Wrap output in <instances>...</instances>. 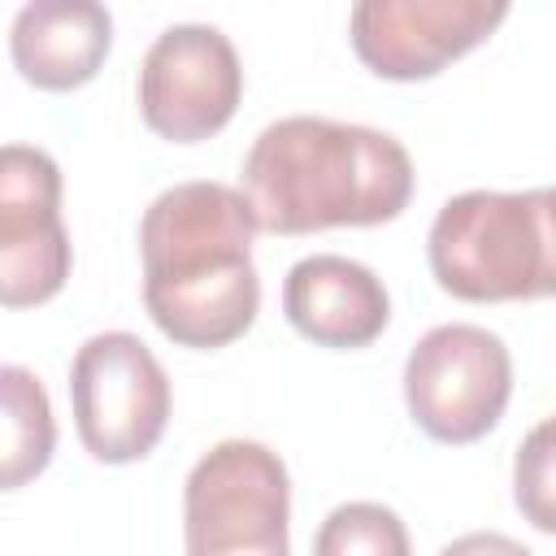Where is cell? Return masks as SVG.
Instances as JSON below:
<instances>
[{
	"label": "cell",
	"mask_w": 556,
	"mask_h": 556,
	"mask_svg": "<svg viewBox=\"0 0 556 556\" xmlns=\"http://www.w3.org/2000/svg\"><path fill=\"white\" fill-rule=\"evenodd\" d=\"M252 200L226 182H174L139 222L143 308L178 348H226L261 313Z\"/></svg>",
	"instance_id": "obj_1"
},
{
	"label": "cell",
	"mask_w": 556,
	"mask_h": 556,
	"mask_svg": "<svg viewBox=\"0 0 556 556\" xmlns=\"http://www.w3.org/2000/svg\"><path fill=\"white\" fill-rule=\"evenodd\" d=\"M243 195L269 235L382 226L413 200V156L387 130L295 113L252 139Z\"/></svg>",
	"instance_id": "obj_2"
},
{
	"label": "cell",
	"mask_w": 556,
	"mask_h": 556,
	"mask_svg": "<svg viewBox=\"0 0 556 556\" xmlns=\"http://www.w3.org/2000/svg\"><path fill=\"white\" fill-rule=\"evenodd\" d=\"M434 282L469 304L556 295V226L547 187L534 191H460L426 239Z\"/></svg>",
	"instance_id": "obj_3"
},
{
	"label": "cell",
	"mask_w": 556,
	"mask_h": 556,
	"mask_svg": "<svg viewBox=\"0 0 556 556\" xmlns=\"http://www.w3.org/2000/svg\"><path fill=\"white\" fill-rule=\"evenodd\" d=\"M291 478L274 447L222 439L182 482L187 556H291Z\"/></svg>",
	"instance_id": "obj_4"
},
{
	"label": "cell",
	"mask_w": 556,
	"mask_h": 556,
	"mask_svg": "<svg viewBox=\"0 0 556 556\" xmlns=\"http://www.w3.org/2000/svg\"><path fill=\"white\" fill-rule=\"evenodd\" d=\"M70 404L83 447L104 465H130L169 426V378L139 334L104 330L74 352Z\"/></svg>",
	"instance_id": "obj_5"
},
{
	"label": "cell",
	"mask_w": 556,
	"mask_h": 556,
	"mask_svg": "<svg viewBox=\"0 0 556 556\" xmlns=\"http://www.w3.org/2000/svg\"><path fill=\"white\" fill-rule=\"evenodd\" d=\"M513 395V356L500 334L473 321L426 330L404 361L408 417L434 443H478L500 426Z\"/></svg>",
	"instance_id": "obj_6"
},
{
	"label": "cell",
	"mask_w": 556,
	"mask_h": 556,
	"mask_svg": "<svg viewBox=\"0 0 556 556\" xmlns=\"http://www.w3.org/2000/svg\"><path fill=\"white\" fill-rule=\"evenodd\" d=\"M243 100V65L235 43L204 22L165 26L139 65V113L169 143L217 135Z\"/></svg>",
	"instance_id": "obj_7"
},
{
	"label": "cell",
	"mask_w": 556,
	"mask_h": 556,
	"mask_svg": "<svg viewBox=\"0 0 556 556\" xmlns=\"http://www.w3.org/2000/svg\"><path fill=\"white\" fill-rule=\"evenodd\" d=\"M74 265L61 222V169L43 148L0 152V300L4 308L48 304Z\"/></svg>",
	"instance_id": "obj_8"
},
{
	"label": "cell",
	"mask_w": 556,
	"mask_h": 556,
	"mask_svg": "<svg viewBox=\"0 0 556 556\" xmlns=\"http://www.w3.org/2000/svg\"><path fill=\"white\" fill-rule=\"evenodd\" d=\"M504 17V0H361L348 30L356 56L378 78L417 83L486 43Z\"/></svg>",
	"instance_id": "obj_9"
},
{
	"label": "cell",
	"mask_w": 556,
	"mask_h": 556,
	"mask_svg": "<svg viewBox=\"0 0 556 556\" xmlns=\"http://www.w3.org/2000/svg\"><path fill=\"white\" fill-rule=\"evenodd\" d=\"M282 313L291 330L317 348H369L391 321L382 278L339 252H313L282 278Z\"/></svg>",
	"instance_id": "obj_10"
},
{
	"label": "cell",
	"mask_w": 556,
	"mask_h": 556,
	"mask_svg": "<svg viewBox=\"0 0 556 556\" xmlns=\"http://www.w3.org/2000/svg\"><path fill=\"white\" fill-rule=\"evenodd\" d=\"M113 17L96 0H35L22 4L9 30L17 74L39 91H74L91 83L109 56Z\"/></svg>",
	"instance_id": "obj_11"
},
{
	"label": "cell",
	"mask_w": 556,
	"mask_h": 556,
	"mask_svg": "<svg viewBox=\"0 0 556 556\" xmlns=\"http://www.w3.org/2000/svg\"><path fill=\"white\" fill-rule=\"evenodd\" d=\"M0 404H4V447H0V482L4 491L39 478L56 447V421L43 382L26 365L0 369Z\"/></svg>",
	"instance_id": "obj_12"
},
{
	"label": "cell",
	"mask_w": 556,
	"mask_h": 556,
	"mask_svg": "<svg viewBox=\"0 0 556 556\" xmlns=\"http://www.w3.org/2000/svg\"><path fill=\"white\" fill-rule=\"evenodd\" d=\"M313 556H413V543L395 508L374 500H348L330 508L317 526Z\"/></svg>",
	"instance_id": "obj_13"
},
{
	"label": "cell",
	"mask_w": 556,
	"mask_h": 556,
	"mask_svg": "<svg viewBox=\"0 0 556 556\" xmlns=\"http://www.w3.org/2000/svg\"><path fill=\"white\" fill-rule=\"evenodd\" d=\"M513 500L534 530L556 539V413L521 439L513 456Z\"/></svg>",
	"instance_id": "obj_14"
},
{
	"label": "cell",
	"mask_w": 556,
	"mask_h": 556,
	"mask_svg": "<svg viewBox=\"0 0 556 556\" xmlns=\"http://www.w3.org/2000/svg\"><path fill=\"white\" fill-rule=\"evenodd\" d=\"M439 556H534V552H530V547H521L517 539L500 534V530H473V534L452 539Z\"/></svg>",
	"instance_id": "obj_15"
},
{
	"label": "cell",
	"mask_w": 556,
	"mask_h": 556,
	"mask_svg": "<svg viewBox=\"0 0 556 556\" xmlns=\"http://www.w3.org/2000/svg\"><path fill=\"white\" fill-rule=\"evenodd\" d=\"M547 204H552V226H556V187H547Z\"/></svg>",
	"instance_id": "obj_16"
}]
</instances>
